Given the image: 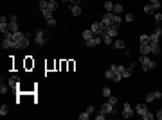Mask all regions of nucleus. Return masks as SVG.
<instances>
[{"label": "nucleus", "mask_w": 162, "mask_h": 120, "mask_svg": "<svg viewBox=\"0 0 162 120\" xmlns=\"http://www.w3.org/2000/svg\"><path fill=\"white\" fill-rule=\"evenodd\" d=\"M13 39L16 41V49H27L29 47V34H23V33H13Z\"/></svg>", "instance_id": "f257e3e1"}, {"label": "nucleus", "mask_w": 162, "mask_h": 120, "mask_svg": "<svg viewBox=\"0 0 162 120\" xmlns=\"http://www.w3.org/2000/svg\"><path fill=\"white\" fill-rule=\"evenodd\" d=\"M103 25L108 27V25H121V16L115 13H104L103 14Z\"/></svg>", "instance_id": "f03ea898"}, {"label": "nucleus", "mask_w": 162, "mask_h": 120, "mask_svg": "<svg viewBox=\"0 0 162 120\" xmlns=\"http://www.w3.org/2000/svg\"><path fill=\"white\" fill-rule=\"evenodd\" d=\"M139 63L142 65L144 72H148V70H151V68H157V61H155V59H151V58H148L146 54H141Z\"/></svg>", "instance_id": "7ed1b4c3"}, {"label": "nucleus", "mask_w": 162, "mask_h": 120, "mask_svg": "<svg viewBox=\"0 0 162 120\" xmlns=\"http://www.w3.org/2000/svg\"><path fill=\"white\" fill-rule=\"evenodd\" d=\"M2 49H16V41L13 39V33H11V31H9V33H7V34H4Z\"/></svg>", "instance_id": "20e7f679"}, {"label": "nucleus", "mask_w": 162, "mask_h": 120, "mask_svg": "<svg viewBox=\"0 0 162 120\" xmlns=\"http://www.w3.org/2000/svg\"><path fill=\"white\" fill-rule=\"evenodd\" d=\"M34 43H36L38 47H43V45L47 43L45 34H43V31H42V29H36V31H34Z\"/></svg>", "instance_id": "39448f33"}, {"label": "nucleus", "mask_w": 162, "mask_h": 120, "mask_svg": "<svg viewBox=\"0 0 162 120\" xmlns=\"http://www.w3.org/2000/svg\"><path fill=\"white\" fill-rule=\"evenodd\" d=\"M90 29H92V33L95 36H101V34H104V31H106V27L103 25V22H94Z\"/></svg>", "instance_id": "423d86ee"}, {"label": "nucleus", "mask_w": 162, "mask_h": 120, "mask_svg": "<svg viewBox=\"0 0 162 120\" xmlns=\"http://www.w3.org/2000/svg\"><path fill=\"white\" fill-rule=\"evenodd\" d=\"M99 113H103V115H108V113H113V115H115V106H112V104L106 100V102H104L103 104V106H101V109H99Z\"/></svg>", "instance_id": "0eeeda50"}, {"label": "nucleus", "mask_w": 162, "mask_h": 120, "mask_svg": "<svg viewBox=\"0 0 162 120\" xmlns=\"http://www.w3.org/2000/svg\"><path fill=\"white\" fill-rule=\"evenodd\" d=\"M9 31L11 33H18V20H16L14 14L9 16Z\"/></svg>", "instance_id": "6e6552de"}, {"label": "nucleus", "mask_w": 162, "mask_h": 120, "mask_svg": "<svg viewBox=\"0 0 162 120\" xmlns=\"http://www.w3.org/2000/svg\"><path fill=\"white\" fill-rule=\"evenodd\" d=\"M123 117L124 118H132L133 117V109H132V106H130V102H124V106H123Z\"/></svg>", "instance_id": "1a4fd4ad"}, {"label": "nucleus", "mask_w": 162, "mask_h": 120, "mask_svg": "<svg viewBox=\"0 0 162 120\" xmlns=\"http://www.w3.org/2000/svg\"><path fill=\"white\" fill-rule=\"evenodd\" d=\"M104 34H108V36H112V38H115V36L119 34V25H108L106 31H104Z\"/></svg>", "instance_id": "9d476101"}, {"label": "nucleus", "mask_w": 162, "mask_h": 120, "mask_svg": "<svg viewBox=\"0 0 162 120\" xmlns=\"http://www.w3.org/2000/svg\"><path fill=\"white\" fill-rule=\"evenodd\" d=\"M99 43H103L101 36H94L92 39H88V41H85V45H86V47H97Z\"/></svg>", "instance_id": "9b49d317"}, {"label": "nucleus", "mask_w": 162, "mask_h": 120, "mask_svg": "<svg viewBox=\"0 0 162 120\" xmlns=\"http://www.w3.org/2000/svg\"><path fill=\"white\" fill-rule=\"evenodd\" d=\"M7 84L11 86V90H18V75H11Z\"/></svg>", "instance_id": "f8f14e48"}, {"label": "nucleus", "mask_w": 162, "mask_h": 120, "mask_svg": "<svg viewBox=\"0 0 162 120\" xmlns=\"http://www.w3.org/2000/svg\"><path fill=\"white\" fill-rule=\"evenodd\" d=\"M112 47H115V49H119V50H124L126 49V43L123 41V39H113Z\"/></svg>", "instance_id": "ddd939ff"}, {"label": "nucleus", "mask_w": 162, "mask_h": 120, "mask_svg": "<svg viewBox=\"0 0 162 120\" xmlns=\"http://www.w3.org/2000/svg\"><path fill=\"white\" fill-rule=\"evenodd\" d=\"M141 54H151V47H150V41H146V43H141Z\"/></svg>", "instance_id": "4468645a"}, {"label": "nucleus", "mask_w": 162, "mask_h": 120, "mask_svg": "<svg viewBox=\"0 0 162 120\" xmlns=\"http://www.w3.org/2000/svg\"><path fill=\"white\" fill-rule=\"evenodd\" d=\"M135 111L142 117V115L146 113V111H148V108H146V104H142V102H141V104H137V106H135Z\"/></svg>", "instance_id": "2eb2a0df"}, {"label": "nucleus", "mask_w": 162, "mask_h": 120, "mask_svg": "<svg viewBox=\"0 0 162 120\" xmlns=\"http://www.w3.org/2000/svg\"><path fill=\"white\" fill-rule=\"evenodd\" d=\"M45 9H49V11H52V13H54L56 9H58V2H56V0H49Z\"/></svg>", "instance_id": "dca6fc26"}, {"label": "nucleus", "mask_w": 162, "mask_h": 120, "mask_svg": "<svg viewBox=\"0 0 162 120\" xmlns=\"http://www.w3.org/2000/svg\"><path fill=\"white\" fill-rule=\"evenodd\" d=\"M70 13L74 14V16H79V14H81V7H79V4H72V5H70Z\"/></svg>", "instance_id": "f3484780"}, {"label": "nucleus", "mask_w": 162, "mask_h": 120, "mask_svg": "<svg viewBox=\"0 0 162 120\" xmlns=\"http://www.w3.org/2000/svg\"><path fill=\"white\" fill-rule=\"evenodd\" d=\"M157 9H159V7L153 5V4H146V5H144V13H146V14H151L153 11H157Z\"/></svg>", "instance_id": "a211bd4d"}, {"label": "nucleus", "mask_w": 162, "mask_h": 120, "mask_svg": "<svg viewBox=\"0 0 162 120\" xmlns=\"http://www.w3.org/2000/svg\"><path fill=\"white\" fill-rule=\"evenodd\" d=\"M95 34L92 33V29H86V31H83V39H85V41H88V39H92Z\"/></svg>", "instance_id": "6ab92c4d"}, {"label": "nucleus", "mask_w": 162, "mask_h": 120, "mask_svg": "<svg viewBox=\"0 0 162 120\" xmlns=\"http://www.w3.org/2000/svg\"><path fill=\"white\" fill-rule=\"evenodd\" d=\"M101 39H103L104 45H112V43H113V38L108 36V34H101Z\"/></svg>", "instance_id": "aec40b11"}, {"label": "nucleus", "mask_w": 162, "mask_h": 120, "mask_svg": "<svg viewBox=\"0 0 162 120\" xmlns=\"http://www.w3.org/2000/svg\"><path fill=\"white\" fill-rule=\"evenodd\" d=\"M132 74H133V68H124V72H123V79H128V77H132Z\"/></svg>", "instance_id": "412c9836"}, {"label": "nucleus", "mask_w": 162, "mask_h": 120, "mask_svg": "<svg viewBox=\"0 0 162 120\" xmlns=\"http://www.w3.org/2000/svg\"><path fill=\"white\" fill-rule=\"evenodd\" d=\"M42 14H43V18H45L47 22L51 20V18H54V16H52V11H49V9H43V11H42Z\"/></svg>", "instance_id": "4be33fe9"}, {"label": "nucleus", "mask_w": 162, "mask_h": 120, "mask_svg": "<svg viewBox=\"0 0 162 120\" xmlns=\"http://www.w3.org/2000/svg\"><path fill=\"white\" fill-rule=\"evenodd\" d=\"M104 9H106V13H112V11H113V4L110 2V0H104Z\"/></svg>", "instance_id": "5701e85b"}, {"label": "nucleus", "mask_w": 162, "mask_h": 120, "mask_svg": "<svg viewBox=\"0 0 162 120\" xmlns=\"http://www.w3.org/2000/svg\"><path fill=\"white\" fill-rule=\"evenodd\" d=\"M112 13L121 14V13H123V5H121V4H113V11H112Z\"/></svg>", "instance_id": "b1692460"}, {"label": "nucleus", "mask_w": 162, "mask_h": 120, "mask_svg": "<svg viewBox=\"0 0 162 120\" xmlns=\"http://www.w3.org/2000/svg\"><path fill=\"white\" fill-rule=\"evenodd\" d=\"M9 90H11V86H9V84H4V81H2V86H0V93L4 95V93H7Z\"/></svg>", "instance_id": "393cba45"}, {"label": "nucleus", "mask_w": 162, "mask_h": 120, "mask_svg": "<svg viewBox=\"0 0 162 120\" xmlns=\"http://www.w3.org/2000/svg\"><path fill=\"white\" fill-rule=\"evenodd\" d=\"M101 93H103V97H104V99H108V97H110V95H112V90H110V88H106V86H104Z\"/></svg>", "instance_id": "a878e982"}, {"label": "nucleus", "mask_w": 162, "mask_h": 120, "mask_svg": "<svg viewBox=\"0 0 162 120\" xmlns=\"http://www.w3.org/2000/svg\"><path fill=\"white\" fill-rule=\"evenodd\" d=\"M7 111H9V108H7L5 104H2V106H0V115L5 117V115H7Z\"/></svg>", "instance_id": "bb28decb"}, {"label": "nucleus", "mask_w": 162, "mask_h": 120, "mask_svg": "<svg viewBox=\"0 0 162 120\" xmlns=\"http://www.w3.org/2000/svg\"><path fill=\"white\" fill-rule=\"evenodd\" d=\"M139 41H141V43L150 41V34H141V36H139Z\"/></svg>", "instance_id": "cd10ccee"}, {"label": "nucleus", "mask_w": 162, "mask_h": 120, "mask_svg": "<svg viewBox=\"0 0 162 120\" xmlns=\"http://www.w3.org/2000/svg\"><path fill=\"white\" fill-rule=\"evenodd\" d=\"M146 100H148V102H153V100H155V92L146 93Z\"/></svg>", "instance_id": "c85d7f7f"}, {"label": "nucleus", "mask_w": 162, "mask_h": 120, "mask_svg": "<svg viewBox=\"0 0 162 120\" xmlns=\"http://www.w3.org/2000/svg\"><path fill=\"white\" fill-rule=\"evenodd\" d=\"M104 77H106V79H113V68H108L106 72H104Z\"/></svg>", "instance_id": "c756f323"}, {"label": "nucleus", "mask_w": 162, "mask_h": 120, "mask_svg": "<svg viewBox=\"0 0 162 120\" xmlns=\"http://www.w3.org/2000/svg\"><path fill=\"white\" fill-rule=\"evenodd\" d=\"M90 118V113H88V111H83V113L79 115V120H88Z\"/></svg>", "instance_id": "7c9ffc66"}, {"label": "nucleus", "mask_w": 162, "mask_h": 120, "mask_svg": "<svg viewBox=\"0 0 162 120\" xmlns=\"http://www.w3.org/2000/svg\"><path fill=\"white\" fill-rule=\"evenodd\" d=\"M106 100H108V102H110V104H112V106H115V104H117V102H119V100H117V97H113V95H110V97H108V99H106Z\"/></svg>", "instance_id": "2f4dec72"}, {"label": "nucleus", "mask_w": 162, "mask_h": 120, "mask_svg": "<svg viewBox=\"0 0 162 120\" xmlns=\"http://www.w3.org/2000/svg\"><path fill=\"white\" fill-rule=\"evenodd\" d=\"M142 118H144V120H151V118H155V115L150 113V111H146V113L142 115Z\"/></svg>", "instance_id": "473e14b6"}, {"label": "nucleus", "mask_w": 162, "mask_h": 120, "mask_svg": "<svg viewBox=\"0 0 162 120\" xmlns=\"http://www.w3.org/2000/svg\"><path fill=\"white\" fill-rule=\"evenodd\" d=\"M47 2H49V0H40V9H45V7H47Z\"/></svg>", "instance_id": "72a5a7b5"}, {"label": "nucleus", "mask_w": 162, "mask_h": 120, "mask_svg": "<svg viewBox=\"0 0 162 120\" xmlns=\"http://www.w3.org/2000/svg\"><path fill=\"white\" fill-rule=\"evenodd\" d=\"M160 20H162V13H155V22L159 23Z\"/></svg>", "instance_id": "f704fd0d"}, {"label": "nucleus", "mask_w": 162, "mask_h": 120, "mask_svg": "<svg viewBox=\"0 0 162 120\" xmlns=\"http://www.w3.org/2000/svg\"><path fill=\"white\" fill-rule=\"evenodd\" d=\"M47 23H49V27H56V20H54V18H51Z\"/></svg>", "instance_id": "c9c22d12"}, {"label": "nucleus", "mask_w": 162, "mask_h": 120, "mask_svg": "<svg viewBox=\"0 0 162 120\" xmlns=\"http://www.w3.org/2000/svg\"><path fill=\"white\" fill-rule=\"evenodd\" d=\"M155 118H159V120H162V108L157 111V115H155Z\"/></svg>", "instance_id": "e433bc0d"}, {"label": "nucleus", "mask_w": 162, "mask_h": 120, "mask_svg": "<svg viewBox=\"0 0 162 120\" xmlns=\"http://www.w3.org/2000/svg\"><path fill=\"white\" fill-rule=\"evenodd\" d=\"M124 20H126V22H133V14H126Z\"/></svg>", "instance_id": "4c0bfd02"}, {"label": "nucleus", "mask_w": 162, "mask_h": 120, "mask_svg": "<svg viewBox=\"0 0 162 120\" xmlns=\"http://www.w3.org/2000/svg\"><path fill=\"white\" fill-rule=\"evenodd\" d=\"M150 4H153V5H157V7H160V2H159V0H150Z\"/></svg>", "instance_id": "58836bf2"}, {"label": "nucleus", "mask_w": 162, "mask_h": 120, "mask_svg": "<svg viewBox=\"0 0 162 120\" xmlns=\"http://www.w3.org/2000/svg\"><path fill=\"white\" fill-rule=\"evenodd\" d=\"M86 111H88V113L92 115V113H94V106H88V108H86Z\"/></svg>", "instance_id": "ea45409f"}, {"label": "nucleus", "mask_w": 162, "mask_h": 120, "mask_svg": "<svg viewBox=\"0 0 162 120\" xmlns=\"http://www.w3.org/2000/svg\"><path fill=\"white\" fill-rule=\"evenodd\" d=\"M70 2H72V4H79V2H81V0H70Z\"/></svg>", "instance_id": "a19ab883"}, {"label": "nucleus", "mask_w": 162, "mask_h": 120, "mask_svg": "<svg viewBox=\"0 0 162 120\" xmlns=\"http://www.w3.org/2000/svg\"><path fill=\"white\" fill-rule=\"evenodd\" d=\"M61 2H70V0H61Z\"/></svg>", "instance_id": "79ce46f5"}]
</instances>
